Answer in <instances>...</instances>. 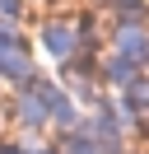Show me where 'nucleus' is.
<instances>
[{
	"label": "nucleus",
	"instance_id": "obj_3",
	"mask_svg": "<svg viewBox=\"0 0 149 154\" xmlns=\"http://www.w3.org/2000/svg\"><path fill=\"white\" fill-rule=\"evenodd\" d=\"M14 112H19V122H23V126H42V122H47V103H42V94H37V84L19 98Z\"/></svg>",
	"mask_w": 149,
	"mask_h": 154
},
{
	"label": "nucleus",
	"instance_id": "obj_6",
	"mask_svg": "<svg viewBox=\"0 0 149 154\" xmlns=\"http://www.w3.org/2000/svg\"><path fill=\"white\" fill-rule=\"evenodd\" d=\"M0 154H28V149H19V145H0Z\"/></svg>",
	"mask_w": 149,
	"mask_h": 154
},
{
	"label": "nucleus",
	"instance_id": "obj_2",
	"mask_svg": "<svg viewBox=\"0 0 149 154\" xmlns=\"http://www.w3.org/2000/svg\"><path fill=\"white\" fill-rule=\"evenodd\" d=\"M117 51H121V61H135V66H140V61H149V38L126 23V28L117 33Z\"/></svg>",
	"mask_w": 149,
	"mask_h": 154
},
{
	"label": "nucleus",
	"instance_id": "obj_4",
	"mask_svg": "<svg viewBox=\"0 0 149 154\" xmlns=\"http://www.w3.org/2000/svg\"><path fill=\"white\" fill-rule=\"evenodd\" d=\"M65 154H98V145L79 140V135H70V145H65Z\"/></svg>",
	"mask_w": 149,
	"mask_h": 154
},
{
	"label": "nucleus",
	"instance_id": "obj_1",
	"mask_svg": "<svg viewBox=\"0 0 149 154\" xmlns=\"http://www.w3.org/2000/svg\"><path fill=\"white\" fill-rule=\"evenodd\" d=\"M42 42H47V51H51L56 61H70V56H74V47H79L70 23H47V28H42Z\"/></svg>",
	"mask_w": 149,
	"mask_h": 154
},
{
	"label": "nucleus",
	"instance_id": "obj_7",
	"mask_svg": "<svg viewBox=\"0 0 149 154\" xmlns=\"http://www.w3.org/2000/svg\"><path fill=\"white\" fill-rule=\"evenodd\" d=\"M28 154H61V149H28Z\"/></svg>",
	"mask_w": 149,
	"mask_h": 154
},
{
	"label": "nucleus",
	"instance_id": "obj_5",
	"mask_svg": "<svg viewBox=\"0 0 149 154\" xmlns=\"http://www.w3.org/2000/svg\"><path fill=\"white\" fill-rule=\"evenodd\" d=\"M0 14H19V0H0Z\"/></svg>",
	"mask_w": 149,
	"mask_h": 154
}]
</instances>
